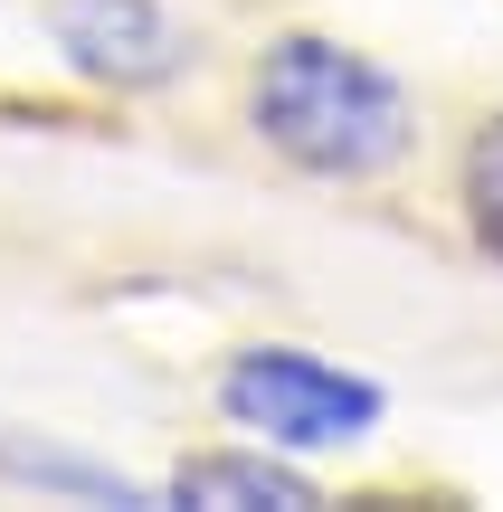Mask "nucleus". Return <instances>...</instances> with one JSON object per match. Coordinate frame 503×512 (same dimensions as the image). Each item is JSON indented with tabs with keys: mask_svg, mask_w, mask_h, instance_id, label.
I'll list each match as a JSON object with an SVG mask.
<instances>
[{
	"mask_svg": "<svg viewBox=\"0 0 503 512\" xmlns=\"http://www.w3.org/2000/svg\"><path fill=\"white\" fill-rule=\"evenodd\" d=\"M0 484H29V494H57V503H152L133 475L76 456V446H48V437H19L0 427Z\"/></svg>",
	"mask_w": 503,
	"mask_h": 512,
	"instance_id": "5",
	"label": "nucleus"
},
{
	"mask_svg": "<svg viewBox=\"0 0 503 512\" xmlns=\"http://www.w3.org/2000/svg\"><path fill=\"white\" fill-rule=\"evenodd\" d=\"M162 494L171 503H209V512H257V503L304 512V503H323L314 475H304L295 456H276V446H257V437L247 446H209V456H181Z\"/></svg>",
	"mask_w": 503,
	"mask_h": 512,
	"instance_id": "4",
	"label": "nucleus"
},
{
	"mask_svg": "<svg viewBox=\"0 0 503 512\" xmlns=\"http://www.w3.org/2000/svg\"><path fill=\"white\" fill-rule=\"evenodd\" d=\"M466 228H475V247L503 266V124H485L475 152H466Z\"/></svg>",
	"mask_w": 503,
	"mask_h": 512,
	"instance_id": "6",
	"label": "nucleus"
},
{
	"mask_svg": "<svg viewBox=\"0 0 503 512\" xmlns=\"http://www.w3.org/2000/svg\"><path fill=\"white\" fill-rule=\"evenodd\" d=\"M247 124L276 162L314 171V181H390L418 152V95L380 57L295 29L247 76Z\"/></svg>",
	"mask_w": 503,
	"mask_h": 512,
	"instance_id": "1",
	"label": "nucleus"
},
{
	"mask_svg": "<svg viewBox=\"0 0 503 512\" xmlns=\"http://www.w3.org/2000/svg\"><path fill=\"white\" fill-rule=\"evenodd\" d=\"M219 418L247 427L257 446H276V456H333V446H361L390 418V389L304 342H247L219 370Z\"/></svg>",
	"mask_w": 503,
	"mask_h": 512,
	"instance_id": "2",
	"label": "nucleus"
},
{
	"mask_svg": "<svg viewBox=\"0 0 503 512\" xmlns=\"http://www.w3.org/2000/svg\"><path fill=\"white\" fill-rule=\"evenodd\" d=\"M48 38L86 86L162 95L200 67V29L171 0H48Z\"/></svg>",
	"mask_w": 503,
	"mask_h": 512,
	"instance_id": "3",
	"label": "nucleus"
}]
</instances>
